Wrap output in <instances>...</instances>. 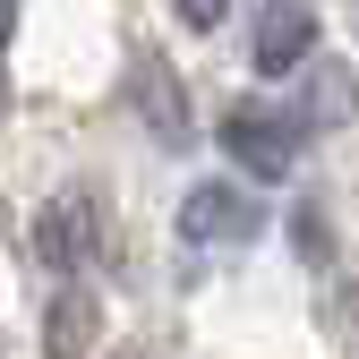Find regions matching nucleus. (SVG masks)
<instances>
[{
	"mask_svg": "<svg viewBox=\"0 0 359 359\" xmlns=\"http://www.w3.org/2000/svg\"><path fill=\"white\" fill-rule=\"evenodd\" d=\"M137 111H146V128H154L163 146H189V103H180V77L171 69L137 60Z\"/></svg>",
	"mask_w": 359,
	"mask_h": 359,
	"instance_id": "obj_7",
	"label": "nucleus"
},
{
	"mask_svg": "<svg viewBox=\"0 0 359 359\" xmlns=\"http://www.w3.org/2000/svg\"><path fill=\"white\" fill-rule=\"evenodd\" d=\"M171 9H180V26H189V34H214L222 18H231V0H171Z\"/></svg>",
	"mask_w": 359,
	"mask_h": 359,
	"instance_id": "obj_9",
	"label": "nucleus"
},
{
	"mask_svg": "<svg viewBox=\"0 0 359 359\" xmlns=\"http://www.w3.org/2000/svg\"><path fill=\"white\" fill-rule=\"evenodd\" d=\"M299 137H308V120L283 111V103H231L222 111V154H231L248 180H283L299 163Z\"/></svg>",
	"mask_w": 359,
	"mask_h": 359,
	"instance_id": "obj_1",
	"label": "nucleus"
},
{
	"mask_svg": "<svg viewBox=\"0 0 359 359\" xmlns=\"http://www.w3.org/2000/svg\"><path fill=\"white\" fill-rule=\"evenodd\" d=\"M9 26H18V0H0V69H9Z\"/></svg>",
	"mask_w": 359,
	"mask_h": 359,
	"instance_id": "obj_10",
	"label": "nucleus"
},
{
	"mask_svg": "<svg viewBox=\"0 0 359 359\" xmlns=\"http://www.w3.org/2000/svg\"><path fill=\"white\" fill-rule=\"evenodd\" d=\"M95 342H103V299L86 291V274H60L52 317H43V351L52 359H95Z\"/></svg>",
	"mask_w": 359,
	"mask_h": 359,
	"instance_id": "obj_5",
	"label": "nucleus"
},
{
	"mask_svg": "<svg viewBox=\"0 0 359 359\" xmlns=\"http://www.w3.org/2000/svg\"><path fill=\"white\" fill-rule=\"evenodd\" d=\"M248 60H257V77H299L317 60V9L308 0H265L257 34H248Z\"/></svg>",
	"mask_w": 359,
	"mask_h": 359,
	"instance_id": "obj_4",
	"label": "nucleus"
},
{
	"mask_svg": "<svg viewBox=\"0 0 359 359\" xmlns=\"http://www.w3.org/2000/svg\"><path fill=\"white\" fill-rule=\"evenodd\" d=\"M103 248V205L86 197V189H60V197H43L34 214V257L52 265V274H86Z\"/></svg>",
	"mask_w": 359,
	"mask_h": 359,
	"instance_id": "obj_3",
	"label": "nucleus"
},
{
	"mask_svg": "<svg viewBox=\"0 0 359 359\" xmlns=\"http://www.w3.org/2000/svg\"><path fill=\"white\" fill-rule=\"evenodd\" d=\"M308 128H342V120H359V77L342 69V60H308V86H299V103H291Z\"/></svg>",
	"mask_w": 359,
	"mask_h": 359,
	"instance_id": "obj_6",
	"label": "nucleus"
},
{
	"mask_svg": "<svg viewBox=\"0 0 359 359\" xmlns=\"http://www.w3.org/2000/svg\"><path fill=\"white\" fill-rule=\"evenodd\" d=\"M291 248L325 265V248H334V240H325V214H317V205H299V214H291Z\"/></svg>",
	"mask_w": 359,
	"mask_h": 359,
	"instance_id": "obj_8",
	"label": "nucleus"
},
{
	"mask_svg": "<svg viewBox=\"0 0 359 359\" xmlns=\"http://www.w3.org/2000/svg\"><path fill=\"white\" fill-rule=\"evenodd\" d=\"M257 222H265V205L240 189V180H197V189L180 197V240L205 248V257L248 248V240H257Z\"/></svg>",
	"mask_w": 359,
	"mask_h": 359,
	"instance_id": "obj_2",
	"label": "nucleus"
}]
</instances>
